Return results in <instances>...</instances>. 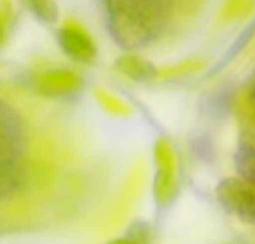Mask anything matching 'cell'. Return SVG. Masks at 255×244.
Segmentation results:
<instances>
[{"mask_svg": "<svg viewBox=\"0 0 255 244\" xmlns=\"http://www.w3.org/2000/svg\"><path fill=\"white\" fill-rule=\"evenodd\" d=\"M172 0H106L108 29L121 47L148 45L161 34Z\"/></svg>", "mask_w": 255, "mask_h": 244, "instance_id": "cell-1", "label": "cell"}, {"mask_svg": "<svg viewBox=\"0 0 255 244\" xmlns=\"http://www.w3.org/2000/svg\"><path fill=\"white\" fill-rule=\"evenodd\" d=\"M154 197L159 206H170L177 197V159L172 146L166 139H159L154 143Z\"/></svg>", "mask_w": 255, "mask_h": 244, "instance_id": "cell-2", "label": "cell"}, {"mask_svg": "<svg viewBox=\"0 0 255 244\" xmlns=\"http://www.w3.org/2000/svg\"><path fill=\"white\" fill-rule=\"evenodd\" d=\"M83 88V76L67 67H49L36 74L34 90L40 97H72L81 92Z\"/></svg>", "mask_w": 255, "mask_h": 244, "instance_id": "cell-3", "label": "cell"}, {"mask_svg": "<svg viewBox=\"0 0 255 244\" xmlns=\"http://www.w3.org/2000/svg\"><path fill=\"white\" fill-rule=\"evenodd\" d=\"M217 197L231 211L242 220L255 224V186L244 179H224L217 186Z\"/></svg>", "mask_w": 255, "mask_h": 244, "instance_id": "cell-4", "label": "cell"}, {"mask_svg": "<svg viewBox=\"0 0 255 244\" xmlns=\"http://www.w3.org/2000/svg\"><path fill=\"white\" fill-rule=\"evenodd\" d=\"M58 45L70 58L79 63H94L97 61V43L94 38L79 25V22H65L58 29Z\"/></svg>", "mask_w": 255, "mask_h": 244, "instance_id": "cell-5", "label": "cell"}, {"mask_svg": "<svg viewBox=\"0 0 255 244\" xmlns=\"http://www.w3.org/2000/svg\"><path fill=\"white\" fill-rule=\"evenodd\" d=\"M115 70L119 72V74L128 76L130 81H150L157 76V67H154L152 63L136 56V54H132V52L121 54V56L117 58Z\"/></svg>", "mask_w": 255, "mask_h": 244, "instance_id": "cell-6", "label": "cell"}, {"mask_svg": "<svg viewBox=\"0 0 255 244\" xmlns=\"http://www.w3.org/2000/svg\"><path fill=\"white\" fill-rule=\"evenodd\" d=\"M25 4L29 7V11L38 18L40 22H52L58 20V4L56 0H25Z\"/></svg>", "mask_w": 255, "mask_h": 244, "instance_id": "cell-7", "label": "cell"}, {"mask_svg": "<svg viewBox=\"0 0 255 244\" xmlns=\"http://www.w3.org/2000/svg\"><path fill=\"white\" fill-rule=\"evenodd\" d=\"M108 244H136L132 238H128V236H124V238H117V240H112V242H108Z\"/></svg>", "mask_w": 255, "mask_h": 244, "instance_id": "cell-8", "label": "cell"}]
</instances>
